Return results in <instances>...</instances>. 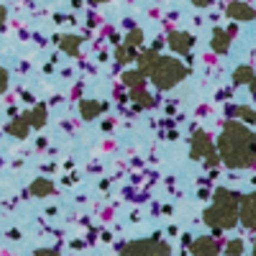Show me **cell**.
<instances>
[{
  "label": "cell",
  "instance_id": "cell-15",
  "mask_svg": "<svg viewBox=\"0 0 256 256\" xmlns=\"http://www.w3.org/2000/svg\"><path fill=\"white\" fill-rule=\"evenodd\" d=\"M123 82H126L128 88L134 90V88H144V82H146V77H144L141 72H126V74H123Z\"/></svg>",
  "mask_w": 256,
  "mask_h": 256
},
{
  "label": "cell",
  "instance_id": "cell-8",
  "mask_svg": "<svg viewBox=\"0 0 256 256\" xmlns=\"http://www.w3.org/2000/svg\"><path fill=\"white\" fill-rule=\"evenodd\" d=\"M238 218L244 220V226L256 228V192H251L248 198H244L241 210H238Z\"/></svg>",
  "mask_w": 256,
  "mask_h": 256
},
{
  "label": "cell",
  "instance_id": "cell-14",
  "mask_svg": "<svg viewBox=\"0 0 256 256\" xmlns=\"http://www.w3.org/2000/svg\"><path fill=\"white\" fill-rule=\"evenodd\" d=\"M254 77V70L248 67V64H241V67L233 72V84H248Z\"/></svg>",
  "mask_w": 256,
  "mask_h": 256
},
{
  "label": "cell",
  "instance_id": "cell-16",
  "mask_svg": "<svg viewBox=\"0 0 256 256\" xmlns=\"http://www.w3.org/2000/svg\"><path fill=\"white\" fill-rule=\"evenodd\" d=\"M116 56H118V64L123 67V64H128V62H134V59H136V52H134V46H128V44H126V46L118 49Z\"/></svg>",
  "mask_w": 256,
  "mask_h": 256
},
{
  "label": "cell",
  "instance_id": "cell-19",
  "mask_svg": "<svg viewBox=\"0 0 256 256\" xmlns=\"http://www.w3.org/2000/svg\"><path fill=\"white\" fill-rule=\"evenodd\" d=\"M241 248H244V244H241V241H233V244L228 246V251H230V254H241Z\"/></svg>",
  "mask_w": 256,
  "mask_h": 256
},
{
  "label": "cell",
  "instance_id": "cell-18",
  "mask_svg": "<svg viewBox=\"0 0 256 256\" xmlns=\"http://www.w3.org/2000/svg\"><path fill=\"white\" fill-rule=\"evenodd\" d=\"M126 41H128V46H138L141 41H144V31H141V28H134L131 34L126 36Z\"/></svg>",
  "mask_w": 256,
  "mask_h": 256
},
{
  "label": "cell",
  "instance_id": "cell-12",
  "mask_svg": "<svg viewBox=\"0 0 256 256\" xmlns=\"http://www.w3.org/2000/svg\"><path fill=\"white\" fill-rule=\"evenodd\" d=\"M192 254L195 256H216L218 254V244L210 238H200L195 246H192Z\"/></svg>",
  "mask_w": 256,
  "mask_h": 256
},
{
  "label": "cell",
  "instance_id": "cell-25",
  "mask_svg": "<svg viewBox=\"0 0 256 256\" xmlns=\"http://www.w3.org/2000/svg\"><path fill=\"white\" fill-rule=\"evenodd\" d=\"M92 3H105V0H92Z\"/></svg>",
  "mask_w": 256,
  "mask_h": 256
},
{
  "label": "cell",
  "instance_id": "cell-20",
  "mask_svg": "<svg viewBox=\"0 0 256 256\" xmlns=\"http://www.w3.org/2000/svg\"><path fill=\"white\" fill-rule=\"evenodd\" d=\"M190 3L195 6V8H208V6H210V0H190Z\"/></svg>",
  "mask_w": 256,
  "mask_h": 256
},
{
  "label": "cell",
  "instance_id": "cell-24",
  "mask_svg": "<svg viewBox=\"0 0 256 256\" xmlns=\"http://www.w3.org/2000/svg\"><path fill=\"white\" fill-rule=\"evenodd\" d=\"M3 84H6V77H3V72H0V88H3Z\"/></svg>",
  "mask_w": 256,
  "mask_h": 256
},
{
  "label": "cell",
  "instance_id": "cell-1",
  "mask_svg": "<svg viewBox=\"0 0 256 256\" xmlns=\"http://www.w3.org/2000/svg\"><path fill=\"white\" fill-rule=\"evenodd\" d=\"M218 159L230 169H248L256 164V134L246 123L230 120L218 138Z\"/></svg>",
  "mask_w": 256,
  "mask_h": 256
},
{
  "label": "cell",
  "instance_id": "cell-23",
  "mask_svg": "<svg viewBox=\"0 0 256 256\" xmlns=\"http://www.w3.org/2000/svg\"><path fill=\"white\" fill-rule=\"evenodd\" d=\"M248 88H251V95H256V74L251 77V82H248Z\"/></svg>",
  "mask_w": 256,
  "mask_h": 256
},
{
  "label": "cell",
  "instance_id": "cell-6",
  "mask_svg": "<svg viewBox=\"0 0 256 256\" xmlns=\"http://www.w3.org/2000/svg\"><path fill=\"white\" fill-rule=\"evenodd\" d=\"M166 41H169V49L182 54V56H187L192 52V46H195V36L187 34V31H172Z\"/></svg>",
  "mask_w": 256,
  "mask_h": 256
},
{
  "label": "cell",
  "instance_id": "cell-22",
  "mask_svg": "<svg viewBox=\"0 0 256 256\" xmlns=\"http://www.w3.org/2000/svg\"><path fill=\"white\" fill-rule=\"evenodd\" d=\"M64 46H70V52H77V49H74V46H77V41L70 38V41H64Z\"/></svg>",
  "mask_w": 256,
  "mask_h": 256
},
{
  "label": "cell",
  "instance_id": "cell-5",
  "mask_svg": "<svg viewBox=\"0 0 256 256\" xmlns=\"http://www.w3.org/2000/svg\"><path fill=\"white\" fill-rule=\"evenodd\" d=\"M126 256H169V248L159 241H141L126 248Z\"/></svg>",
  "mask_w": 256,
  "mask_h": 256
},
{
  "label": "cell",
  "instance_id": "cell-27",
  "mask_svg": "<svg viewBox=\"0 0 256 256\" xmlns=\"http://www.w3.org/2000/svg\"><path fill=\"white\" fill-rule=\"evenodd\" d=\"M0 18H3V13H0Z\"/></svg>",
  "mask_w": 256,
  "mask_h": 256
},
{
  "label": "cell",
  "instance_id": "cell-10",
  "mask_svg": "<svg viewBox=\"0 0 256 256\" xmlns=\"http://www.w3.org/2000/svg\"><path fill=\"white\" fill-rule=\"evenodd\" d=\"M156 59H159V52H156V49H146V52L138 56V72H141L144 77H148V74H152V70L156 67Z\"/></svg>",
  "mask_w": 256,
  "mask_h": 256
},
{
  "label": "cell",
  "instance_id": "cell-9",
  "mask_svg": "<svg viewBox=\"0 0 256 256\" xmlns=\"http://www.w3.org/2000/svg\"><path fill=\"white\" fill-rule=\"evenodd\" d=\"M226 13H228V18H233V20H254V18H256V10H254L248 3H230V6L226 8Z\"/></svg>",
  "mask_w": 256,
  "mask_h": 256
},
{
  "label": "cell",
  "instance_id": "cell-4",
  "mask_svg": "<svg viewBox=\"0 0 256 256\" xmlns=\"http://www.w3.org/2000/svg\"><path fill=\"white\" fill-rule=\"evenodd\" d=\"M192 159H205L210 166L218 164V148L216 144L210 141V136L205 131H195V136H192Z\"/></svg>",
  "mask_w": 256,
  "mask_h": 256
},
{
  "label": "cell",
  "instance_id": "cell-21",
  "mask_svg": "<svg viewBox=\"0 0 256 256\" xmlns=\"http://www.w3.org/2000/svg\"><path fill=\"white\" fill-rule=\"evenodd\" d=\"M34 190H36V192H38V195H44V192H49V190H52V187H49V184H44V182H41V184H36V187H34Z\"/></svg>",
  "mask_w": 256,
  "mask_h": 256
},
{
  "label": "cell",
  "instance_id": "cell-11",
  "mask_svg": "<svg viewBox=\"0 0 256 256\" xmlns=\"http://www.w3.org/2000/svg\"><path fill=\"white\" fill-rule=\"evenodd\" d=\"M228 113L236 120H241V123H256V110H251L248 105H233Z\"/></svg>",
  "mask_w": 256,
  "mask_h": 256
},
{
  "label": "cell",
  "instance_id": "cell-26",
  "mask_svg": "<svg viewBox=\"0 0 256 256\" xmlns=\"http://www.w3.org/2000/svg\"><path fill=\"white\" fill-rule=\"evenodd\" d=\"M41 256H54V254H41Z\"/></svg>",
  "mask_w": 256,
  "mask_h": 256
},
{
  "label": "cell",
  "instance_id": "cell-2",
  "mask_svg": "<svg viewBox=\"0 0 256 256\" xmlns=\"http://www.w3.org/2000/svg\"><path fill=\"white\" fill-rule=\"evenodd\" d=\"M205 220L212 228H230L238 220V195L228 190L216 192V208H210L205 212Z\"/></svg>",
  "mask_w": 256,
  "mask_h": 256
},
{
  "label": "cell",
  "instance_id": "cell-13",
  "mask_svg": "<svg viewBox=\"0 0 256 256\" xmlns=\"http://www.w3.org/2000/svg\"><path fill=\"white\" fill-rule=\"evenodd\" d=\"M131 98L136 100V105H138L141 110H152V108H154V98L148 95L144 88H134V90H131Z\"/></svg>",
  "mask_w": 256,
  "mask_h": 256
},
{
  "label": "cell",
  "instance_id": "cell-3",
  "mask_svg": "<svg viewBox=\"0 0 256 256\" xmlns=\"http://www.w3.org/2000/svg\"><path fill=\"white\" fill-rule=\"evenodd\" d=\"M190 74V70L184 67L182 62H177V59H169V56H159L156 59V67L152 70V82L156 84L159 90H172V88H177V84L184 80Z\"/></svg>",
  "mask_w": 256,
  "mask_h": 256
},
{
  "label": "cell",
  "instance_id": "cell-17",
  "mask_svg": "<svg viewBox=\"0 0 256 256\" xmlns=\"http://www.w3.org/2000/svg\"><path fill=\"white\" fill-rule=\"evenodd\" d=\"M100 110H105L102 102H84V105H82V116H84V118H95Z\"/></svg>",
  "mask_w": 256,
  "mask_h": 256
},
{
  "label": "cell",
  "instance_id": "cell-7",
  "mask_svg": "<svg viewBox=\"0 0 256 256\" xmlns=\"http://www.w3.org/2000/svg\"><path fill=\"white\" fill-rule=\"evenodd\" d=\"M233 36H236V28H230V31L216 28V31H212V36H210V49L216 52V54H226V52L230 49Z\"/></svg>",
  "mask_w": 256,
  "mask_h": 256
}]
</instances>
